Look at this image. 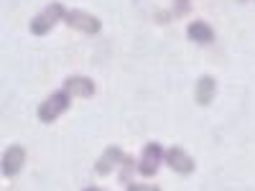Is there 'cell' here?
Wrapping results in <instances>:
<instances>
[{
    "instance_id": "obj_1",
    "label": "cell",
    "mask_w": 255,
    "mask_h": 191,
    "mask_svg": "<svg viewBox=\"0 0 255 191\" xmlns=\"http://www.w3.org/2000/svg\"><path fill=\"white\" fill-rule=\"evenodd\" d=\"M69 102H72V95L67 92V90H56L54 95H49L44 102L38 104V112H36V117L41 120V122H54L56 117H61L64 112L69 110Z\"/></svg>"
},
{
    "instance_id": "obj_2",
    "label": "cell",
    "mask_w": 255,
    "mask_h": 191,
    "mask_svg": "<svg viewBox=\"0 0 255 191\" xmlns=\"http://www.w3.org/2000/svg\"><path fill=\"white\" fill-rule=\"evenodd\" d=\"M67 8H64L61 3H51L44 13H38L33 20H31V33L33 36H46L51 28H54V23H59V20H64V18H67Z\"/></svg>"
},
{
    "instance_id": "obj_3",
    "label": "cell",
    "mask_w": 255,
    "mask_h": 191,
    "mask_svg": "<svg viewBox=\"0 0 255 191\" xmlns=\"http://www.w3.org/2000/svg\"><path fill=\"white\" fill-rule=\"evenodd\" d=\"M166 163V151L158 145V143H145L143 148V153L138 158V171L143 176H153L158 171V166Z\"/></svg>"
},
{
    "instance_id": "obj_4",
    "label": "cell",
    "mask_w": 255,
    "mask_h": 191,
    "mask_svg": "<svg viewBox=\"0 0 255 191\" xmlns=\"http://www.w3.org/2000/svg\"><path fill=\"white\" fill-rule=\"evenodd\" d=\"M64 23L72 26L74 31L87 33V36H95V33H100V28H102L100 20H97L95 15H90V13H84V10H69L67 18H64Z\"/></svg>"
},
{
    "instance_id": "obj_5",
    "label": "cell",
    "mask_w": 255,
    "mask_h": 191,
    "mask_svg": "<svg viewBox=\"0 0 255 191\" xmlns=\"http://www.w3.org/2000/svg\"><path fill=\"white\" fill-rule=\"evenodd\" d=\"M166 163L174 168L176 174H181V176H189V174H194V168H197V163H194V158H191L184 148H179V145H171L166 151Z\"/></svg>"
},
{
    "instance_id": "obj_6",
    "label": "cell",
    "mask_w": 255,
    "mask_h": 191,
    "mask_svg": "<svg viewBox=\"0 0 255 191\" xmlns=\"http://www.w3.org/2000/svg\"><path fill=\"white\" fill-rule=\"evenodd\" d=\"M26 163V148L23 145H10L3 153V176L5 179H15L20 174V168Z\"/></svg>"
},
{
    "instance_id": "obj_7",
    "label": "cell",
    "mask_w": 255,
    "mask_h": 191,
    "mask_svg": "<svg viewBox=\"0 0 255 191\" xmlns=\"http://www.w3.org/2000/svg\"><path fill=\"white\" fill-rule=\"evenodd\" d=\"M64 90H67L72 97H82V99H90L95 95V82L90 77L84 74H74V77H67V82H64Z\"/></svg>"
},
{
    "instance_id": "obj_8",
    "label": "cell",
    "mask_w": 255,
    "mask_h": 191,
    "mask_svg": "<svg viewBox=\"0 0 255 191\" xmlns=\"http://www.w3.org/2000/svg\"><path fill=\"white\" fill-rule=\"evenodd\" d=\"M125 161V153H123V148H118V145H108L105 148V153L97 158V163H95V171L100 174V176H108L115 166H120Z\"/></svg>"
},
{
    "instance_id": "obj_9",
    "label": "cell",
    "mask_w": 255,
    "mask_h": 191,
    "mask_svg": "<svg viewBox=\"0 0 255 191\" xmlns=\"http://www.w3.org/2000/svg\"><path fill=\"white\" fill-rule=\"evenodd\" d=\"M186 36L194 41V44H212V41H215V28H212L207 20H191L186 26Z\"/></svg>"
},
{
    "instance_id": "obj_10",
    "label": "cell",
    "mask_w": 255,
    "mask_h": 191,
    "mask_svg": "<svg viewBox=\"0 0 255 191\" xmlns=\"http://www.w3.org/2000/svg\"><path fill=\"white\" fill-rule=\"evenodd\" d=\"M215 95H217V82H215V77H209V74L199 77V82H197V104L207 107V104L215 99Z\"/></svg>"
},
{
    "instance_id": "obj_11",
    "label": "cell",
    "mask_w": 255,
    "mask_h": 191,
    "mask_svg": "<svg viewBox=\"0 0 255 191\" xmlns=\"http://www.w3.org/2000/svg\"><path fill=\"white\" fill-rule=\"evenodd\" d=\"M120 166H123V171H120V176H118L120 181H128V179H130V174H133V168H138V163H135L130 156H125V161H123Z\"/></svg>"
},
{
    "instance_id": "obj_12",
    "label": "cell",
    "mask_w": 255,
    "mask_h": 191,
    "mask_svg": "<svg viewBox=\"0 0 255 191\" xmlns=\"http://www.w3.org/2000/svg\"><path fill=\"white\" fill-rule=\"evenodd\" d=\"M125 191H161V186H156V184H128Z\"/></svg>"
},
{
    "instance_id": "obj_13",
    "label": "cell",
    "mask_w": 255,
    "mask_h": 191,
    "mask_svg": "<svg viewBox=\"0 0 255 191\" xmlns=\"http://www.w3.org/2000/svg\"><path fill=\"white\" fill-rule=\"evenodd\" d=\"M82 191H108V189H102V186H87V189H82Z\"/></svg>"
},
{
    "instance_id": "obj_14",
    "label": "cell",
    "mask_w": 255,
    "mask_h": 191,
    "mask_svg": "<svg viewBox=\"0 0 255 191\" xmlns=\"http://www.w3.org/2000/svg\"><path fill=\"white\" fill-rule=\"evenodd\" d=\"M240 3H245V0H240Z\"/></svg>"
}]
</instances>
